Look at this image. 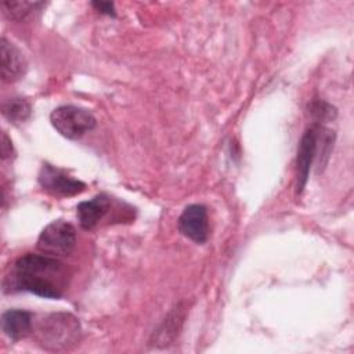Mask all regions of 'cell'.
Listing matches in <instances>:
<instances>
[{
  "label": "cell",
  "mask_w": 354,
  "mask_h": 354,
  "mask_svg": "<svg viewBox=\"0 0 354 354\" xmlns=\"http://www.w3.org/2000/svg\"><path fill=\"white\" fill-rule=\"evenodd\" d=\"M1 138H3V141H1V158H3V159L11 158V153L14 152V149H12V144H11V140L7 137V134H6V133H3Z\"/></svg>",
  "instance_id": "9a60e30c"
},
{
  "label": "cell",
  "mask_w": 354,
  "mask_h": 354,
  "mask_svg": "<svg viewBox=\"0 0 354 354\" xmlns=\"http://www.w3.org/2000/svg\"><path fill=\"white\" fill-rule=\"evenodd\" d=\"M111 207V198L105 194H100L90 201L80 202L76 207L77 220L83 230H93L106 216Z\"/></svg>",
  "instance_id": "9c48e42d"
},
{
  "label": "cell",
  "mask_w": 354,
  "mask_h": 354,
  "mask_svg": "<svg viewBox=\"0 0 354 354\" xmlns=\"http://www.w3.org/2000/svg\"><path fill=\"white\" fill-rule=\"evenodd\" d=\"M91 6L101 14L109 15V17H115L116 15V10H115V4L111 1H93Z\"/></svg>",
  "instance_id": "5bb4252c"
},
{
  "label": "cell",
  "mask_w": 354,
  "mask_h": 354,
  "mask_svg": "<svg viewBox=\"0 0 354 354\" xmlns=\"http://www.w3.org/2000/svg\"><path fill=\"white\" fill-rule=\"evenodd\" d=\"M0 69H1V80L4 83H14L24 77L28 69L26 59L21 50L6 37L0 40Z\"/></svg>",
  "instance_id": "ba28073f"
},
{
  "label": "cell",
  "mask_w": 354,
  "mask_h": 354,
  "mask_svg": "<svg viewBox=\"0 0 354 354\" xmlns=\"http://www.w3.org/2000/svg\"><path fill=\"white\" fill-rule=\"evenodd\" d=\"M44 3L41 1H10L6 0L1 3L3 14L15 22H21L26 19L33 11L43 7Z\"/></svg>",
  "instance_id": "7c38bea8"
},
{
  "label": "cell",
  "mask_w": 354,
  "mask_h": 354,
  "mask_svg": "<svg viewBox=\"0 0 354 354\" xmlns=\"http://www.w3.org/2000/svg\"><path fill=\"white\" fill-rule=\"evenodd\" d=\"M37 180L43 191L54 196H73L86 188L84 183L73 178L65 170L48 163L41 166Z\"/></svg>",
  "instance_id": "8992f818"
},
{
  "label": "cell",
  "mask_w": 354,
  "mask_h": 354,
  "mask_svg": "<svg viewBox=\"0 0 354 354\" xmlns=\"http://www.w3.org/2000/svg\"><path fill=\"white\" fill-rule=\"evenodd\" d=\"M178 230L184 236L196 243L206 242L209 236L207 209L199 203L187 206L178 218Z\"/></svg>",
  "instance_id": "52a82bcc"
},
{
  "label": "cell",
  "mask_w": 354,
  "mask_h": 354,
  "mask_svg": "<svg viewBox=\"0 0 354 354\" xmlns=\"http://www.w3.org/2000/svg\"><path fill=\"white\" fill-rule=\"evenodd\" d=\"M36 340L47 351H65L80 340L79 319L71 313H54L44 317L36 326Z\"/></svg>",
  "instance_id": "3957f363"
},
{
  "label": "cell",
  "mask_w": 354,
  "mask_h": 354,
  "mask_svg": "<svg viewBox=\"0 0 354 354\" xmlns=\"http://www.w3.org/2000/svg\"><path fill=\"white\" fill-rule=\"evenodd\" d=\"M69 272L57 257L26 253L19 257L4 281L7 292L25 290L46 299H59L68 286Z\"/></svg>",
  "instance_id": "6da1fadb"
},
{
  "label": "cell",
  "mask_w": 354,
  "mask_h": 354,
  "mask_svg": "<svg viewBox=\"0 0 354 354\" xmlns=\"http://www.w3.org/2000/svg\"><path fill=\"white\" fill-rule=\"evenodd\" d=\"M1 112H3V116L8 122H11L14 124H19V123L26 122L30 118L32 105L25 98L14 97V98H10L3 102Z\"/></svg>",
  "instance_id": "8fae6325"
},
{
  "label": "cell",
  "mask_w": 354,
  "mask_h": 354,
  "mask_svg": "<svg viewBox=\"0 0 354 354\" xmlns=\"http://www.w3.org/2000/svg\"><path fill=\"white\" fill-rule=\"evenodd\" d=\"M76 245L75 227L64 220H54L47 224L39 235L37 249L47 256L59 257L72 253Z\"/></svg>",
  "instance_id": "5b68a950"
},
{
  "label": "cell",
  "mask_w": 354,
  "mask_h": 354,
  "mask_svg": "<svg viewBox=\"0 0 354 354\" xmlns=\"http://www.w3.org/2000/svg\"><path fill=\"white\" fill-rule=\"evenodd\" d=\"M53 127L68 140H77L91 131L97 120L91 112L75 105H62L55 108L50 115Z\"/></svg>",
  "instance_id": "277c9868"
},
{
  "label": "cell",
  "mask_w": 354,
  "mask_h": 354,
  "mask_svg": "<svg viewBox=\"0 0 354 354\" xmlns=\"http://www.w3.org/2000/svg\"><path fill=\"white\" fill-rule=\"evenodd\" d=\"M335 134L332 130L315 124L304 131L297 148L296 158V189L297 194H301L314 162H318L319 166L326 163L329 153L333 147Z\"/></svg>",
  "instance_id": "7a4b0ae2"
},
{
  "label": "cell",
  "mask_w": 354,
  "mask_h": 354,
  "mask_svg": "<svg viewBox=\"0 0 354 354\" xmlns=\"http://www.w3.org/2000/svg\"><path fill=\"white\" fill-rule=\"evenodd\" d=\"M3 332L12 340L28 336L33 328V315L25 310H7L1 315Z\"/></svg>",
  "instance_id": "30bf717a"
},
{
  "label": "cell",
  "mask_w": 354,
  "mask_h": 354,
  "mask_svg": "<svg viewBox=\"0 0 354 354\" xmlns=\"http://www.w3.org/2000/svg\"><path fill=\"white\" fill-rule=\"evenodd\" d=\"M310 113L318 120H325V119H330L332 116H335V108L332 105H329L328 102L322 101V100H317L313 101L310 105Z\"/></svg>",
  "instance_id": "4fadbf2b"
}]
</instances>
